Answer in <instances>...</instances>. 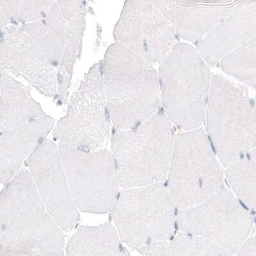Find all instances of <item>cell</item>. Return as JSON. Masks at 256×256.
I'll list each match as a JSON object with an SVG mask.
<instances>
[{
  "instance_id": "2",
  "label": "cell",
  "mask_w": 256,
  "mask_h": 256,
  "mask_svg": "<svg viewBox=\"0 0 256 256\" xmlns=\"http://www.w3.org/2000/svg\"><path fill=\"white\" fill-rule=\"evenodd\" d=\"M104 74L113 128H136L160 112L158 72L116 42L106 50Z\"/></svg>"
},
{
  "instance_id": "6",
  "label": "cell",
  "mask_w": 256,
  "mask_h": 256,
  "mask_svg": "<svg viewBox=\"0 0 256 256\" xmlns=\"http://www.w3.org/2000/svg\"><path fill=\"white\" fill-rule=\"evenodd\" d=\"M221 164L202 128L178 133L167 178L176 208L194 207L226 188Z\"/></svg>"
},
{
  "instance_id": "12",
  "label": "cell",
  "mask_w": 256,
  "mask_h": 256,
  "mask_svg": "<svg viewBox=\"0 0 256 256\" xmlns=\"http://www.w3.org/2000/svg\"><path fill=\"white\" fill-rule=\"evenodd\" d=\"M32 178L48 212L65 232L80 221L60 156V149L46 139L26 160Z\"/></svg>"
},
{
  "instance_id": "16",
  "label": "cell",
  "mask_w": 256,
  "mask_h": 256,
  "mask_svg": "<svg viewBox=\"0 0 256 256\" xmlns=\"http://www.w3.org/2000/svg\"><path fill=\"white\" fill-rule=\"evenodd\" d=\"M239 1H176L178 36L198 44L218 27Z\"/></svg>"
},
{
  "instance_id": "22",
  "label": "cell",
  "mask_w": 256,
  "mask_h": 256,
  "mask_svg": "<svg viewBox=\"0 0 256 256\" xmlns=\"http://www.w3.org/2000/svg\"><path fill=\"white\" fill-rule=\"evenodd\" d=\"M219 64L226 76L256 90V36Z\"/></svg>"
},
{
  "instance_id": "11",
  "label": "cell",
  "mask_w": 256,
  "mask_h": 256,
  "mask_svg": "<svg viewBox=\"0 0 256 256\" xmlns=\"http://www.w3.org/2000/svg\"><path fill=\"white\" fill-rule=\"evenodd\" d=\"M113 37L115 42L154 66L160 64L178 42L176 24L154 1L146 0L124 2Z\"/></svg>"
},
{
  "instance_id": "21",
  "label": "cell",
  "mask_w": 256,
  "mask_h": 256,
  "mask_svg": "<svg viewBox=\"0 0 256 256\" xmlns=\"http://www.w3.org/2000/svg\"><path fill=\"white\" fill-rule=\"evenodd\" d=\"M225 178L237 198L256 210V148L226 168Z\"/></svg>"
},
{
  "instance_id": "8",
  "label": "cell",
  "mask_w": 256,
  "mask_h": 256,
  "mask_svg": "<svg viewBox=\"0 0 256 256\" xmlns=\"http://www.w3.org/2000/svg\"><path fill=\"white\" fill-rule=\"evenodd\" d=\"M108 111L104 63L90 68L72 94L66 114L54 128L60 144L84 151L105 149L112 133Z\"/></svg>"
},
{
  "instance_id": "10",
  "label": "cell",
  "mask_w": 256,
  "mask_h": 256,
  "mask_svg": "<svg viewBox=\"0 0 256 256\" xmlns=\"http://www.w3.org/2000/svg\"><path fill=\"white\" fill-rule=\"evenodd\" d=\"M176 223L180 232L208 240L235 256L250 237L254 222L234 192L224 188L194 207L180 210Z\"/></svg>"
},
{
  "instance_id": "18",
  "label": "cell",
  "mask_w": 256,
  "mask_h": 256,
  "mask_svg": "<svg viewBox=\"0 0 256 256\" xmlns=\"http://www.w3.org/2000/svg\"><path fill=\"white\" fill-rule=\"evenodd\" d=\"M111 222L79 226L66 246L67 256H130Z\"/></svg>"
},
{
  "instance_id": "20",
  "label": "cell",
  "mask_w": 256,
  "mask_h": 256,
  "mask_svg": "<svg viewBox=\"0 0 256 256\" xmlns=\"http://www.w3.org/2000/svg\"><path fill=\"white\" fill-rule=\"evenodd\" d=\"M66 24V43L60 66L73 76L74 66L80 60L82 52L83 40L86 28V4L82 0L58 1Z\"/></svg>"
},
{
  "instance_id": "17",
  "label": "cell",
  "mask_w": 256,
  "mask_h": 256,
  "mask_svg": "<svg viewBox=\"0 0 256 256\" xmlns=\"http://www.w3.org/2000/svg\"><path fill=\"white\" fill-rule=\"evenodd\" d=\"M46 115L26 86L0 68V132L19 128Z\"/></svg>"
},
{
  "instance_id": "9",
  "label": "cell",
  "mask_w": 256,
  "mask_h": 256,
  "mask_svg": "<svg viewBox=\"0 0 256 256\" xmlns=\"http://www.w3.org/2000/svg\"><path fill=\"white\" fill-rule=\"evenodd\" d=\"M58 147L77 209L98 214L112 212L120 187L112 152L106 148L84 151L62 144Z\"/></svg>"
},
{
  "instance_id": "13",
  "label": "cell",
  "mask_w": 256,
  "mask_h": 256,
  "mask_svg": "<svg viewBox=\"0 0 256 256\" xmlns=\"http://www.w3.org/2000/svg\"><path fill=\"white\" fill-rule=\"evenodd\" d=\"M0 68L24 79L48 98L58 96V71L22 26L1 29Z\"/></svg>"
},
{
  "instance_id": "24",
  "label": "cell",
  "mask_w": 256,
  "mask_h": 256,
  "mask_svg": "<svg viewBox=\"0 0 256 256\" xmlns=\"http://www.w3.org/2000/svg\"><path fill=\"white\" fill-rule=\"evenodd\" d=\"M11 16L14 24L22 26L32 24L46 15L55 3L53 0H4Z\"/></svg>"
},
{
  "instance_id": "23",
  "label": "cell",
  "mask_w": 256,
  "mask_h": 256,
  "mask_svg": "<svg viewBox=\"0 0 256 256\" xmlns=\"http://www.w3.org/2000/svg\"><path fill=\"white\" fill-rule=\"evenodd\" d=\"M172 256H235L208 240L180 232L172 239Z\"/></svg>"
},
{
  "instance_id": "25",
  "label": "cell",
  "mask_w": 256,
  "mask_h": 256,
  "mask_svg": "<svg viewBox=\"0 0 256 256\" xmlns=\"http://www.w3.org/2000/svg\"><path fill=\"white\" fill-rule=\"evenodd\" d=\"M138 252L142 256H172L170 243L158 242L140 248Z\"/></svg>"
},
{
  "instance_id": "19",
  "label": "cell",
  "mask_w": 256,
  "mask_h": 256,
  "mask_svg": "<svg viewBox=\"0 0 256 256\" xmlns=\"http://www.w3.org/2000/svg\"><path fill=\"white\" fill-rule=\"evenodd\" d=\"M56 69L60 66L66 43V24L58 1L44 17L22 26Z\"/></svg>"
},
{
  "instance_id": "15",
  "label": "cell",
  "mask_w": 256,
  "mask_h": 256,
  "mask_svg": "<svg viewBox=\"0 0 256 256\" xmlns=\"http://www.w3.org/2000/svg\"><path fill=\"white\" fill-rule=\"evenodd\" d=\"M55 120L48 115L34 122L0 132V180L6 186L22 170L55 128Z\"/></svg>"
},
{
  "instance_id": "30",
  "label": "cell",
  "mask_w": 256,
  "mask_h": 256,
  "mask_svg": "<svg viewBox=\"0 0 256 256\" xmlns=\"http://www.w3.org/2000/svg\"></svg>"
},
{
  "instance_id": "5",
  "label": "cell",
  "mask_w": 256,
  "mask_h": 256,
  "mask_svg": "<svg viewBox=\"0 0 256 256\" xmlns=\"http://www.w3.org/2000/svg\"><path fill=\"white\" fill-rule=\"evenodd\" d=\"M176 136L164 113L136 128L113 129L111 152L123 189L147 186L167 180Z\"/></svg>"
},
{
  "instance_id": "3",
  "label": "cell",
  "mask_w": 256,
  "mask_h": 256,
  "mask_svg": "<svg viewBox=\"0 0 256 256\" xmlns=\"http://www.w3.org/2000/svg\"><path fill=\"white\" fill-rule=\"evenodd\" d=\"M204 122L210 144L226 168L256 148V97L239 82L212 74Z\"/></svg>"
},
{
  "instance_id": "4",
  "label": "cell",
  "mask_w": 256,
  "mask_h": 256,
  "mask_svg": "<svg viewBox=\"0 0 256 256\" xmlns=\"http://www.w3.org/2000/svg\"><path fill=\"white\" fill-rule=\"evenodd\" d=\"M160 100L164 114L182 131L202 128L209 101L212 74L198 50L178 42L160 64Z\"/></svg>"
},
{
  "instance_id": "1",
  "label": "cell",
  "mask_w": 256,
  "mask_h": 256,
  "mask_svg": "<svg viewBox=\"0 0 256 256\" xmlns=\"http://www.w3.org/2000/svg\"><path fill=\"white\" fill-rule=\"evenodd\" d=\"M62 230L22 168L0 196V256H67Z\"/></svg>"
},
{
  "instance_id": "26",
  "label": "cell",
  "mask_w": 256,
  "mask_h": 256,
  "mask_svg": "<svg viewBox=\"0 0 256 256\" xmlns=\"http://www.w3.org/2000/svg\"><path fill=\"white\" fill-rule=\"evenodd\" d=\"M56 71H58V96H56V98L58 99V102L62 104L65 103L66 101H68L72 76L62 70H56Z\"/></svg>"
},
{
  "instance_id": "28",
  "label": "cell",
  "mask_w": 256,
  "mask_h": 256,
  "mask_svg": "<svg viewBox=\"0 0 256 256\" xmlns=\"http://www.w3.org/2000/svg\"><path fill=\"white\" fill-rule=\"evenodd\" d=\"M235 256H256V236H250Z\"/></svg>"
},
{
  "instance_id": "29",
  "label": "cell",
  "mask_w": 256,
  "mask_h": 256,
  "mask_svg": "<svg viewBox=\"0 0 256 256\" xmlns=\"http://www.w3.org/2000/svg\"><path fill=\"white\" fill-rule=\"evenodd\" d=\"M14 24V20L11 16L4 0H0V30Z\"/></svg>"
},
{
  "instance_id": "14",
  "label": "cell",
  "mask_w": 256,
  "mask_h": 256,
  "mask_svg": "<svg viewBox=\"0 0 256 256\" xmlns=\"http://www.w3.org/2000/svg\"><path fill=\"white\" fill-rule=\"evenodd\" d=\"M256 36V1H239L230 14L197 44L196 50L214 67Z\"/></svg>"
},
{
  "instance_id": "7",
  "label": "cell",
  "mask_w": 256,
  "mask_h": 256,
  "mask_svg": "<svg viewBox=\"0 0 256 256\" xmlns=\"http://www.w3.org/2000/svg\"><path fill=\"white\" fill-rule=\"evenodd\" d=\"M176 208L167 186L160 183L123 189L111 216L122 242L138 251L150 244L171 240Z\"/></svg>"
},
{
  "instance_id": "27",
  "label": "cell",
  "mask_w": 256,
  "mask_h": 256,
  "mask_svg": "<svg viewBox=\"0 0 256 256\" xmlns=\"http://www.w3.org/2000/svg\"><path fill=\"white\" fill-rule=\"evenodd\" d=\"M160 12L176 26V1H154Z\"/></svg>"
}]
</instances>
